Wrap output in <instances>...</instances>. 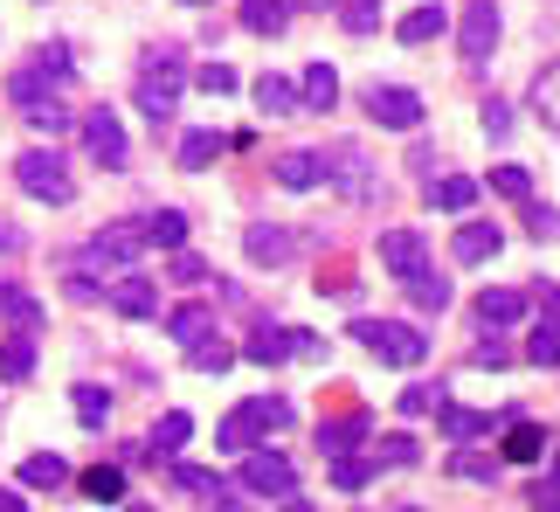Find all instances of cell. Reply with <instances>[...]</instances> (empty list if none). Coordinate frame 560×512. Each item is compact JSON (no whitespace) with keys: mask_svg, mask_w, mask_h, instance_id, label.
Here are the masks:
<instances>
[{"mask_svg":"<svg viewBox=\"0 0 560 512\" xmlns=\"http://www.w3.org/2000/svg\"><path fill=\"white\" fill-rule=\"evenodd\" d=\"M180 91H187L180 49H153V56H145V70H139V112L153 118V125H166V118L180 112Z\"/></svg>","mask_w":560,"mask_h":512,"instance_id":"obj_1","label":"cell"},{"mask_svg":"<svg viewBox=\"0 0 560 512\" xmlns=\"http://www.w3.org/2000/svg\"><path fill=\"white\" fill-rule=\"evenodd\" d=\"M353 339H360L368 353H381L387 368H422V360H429V333L401 326V318H360Z\"/></svg>","mask_w":560,"mask_h":512,"instance_id":"obj_2","label":"cell"},{"mask_svg":"<svg viewBox=\"0 0 560 512\" xmlns=\"http://www.w3.org/2000/svg\"><path fill=\"white\" fill-rule=\"evenodd\" d=\"M14 181H21V195H35V201H49V208H62V201L77 195V181H70V166H62L56 146H28V153L14 160Z\"/></svg>","mask_w":560,"mask_h":512,"instance_id":"obj_3","label":"cell"},{"mask_svg":"<svg viewBox=\"0 0 560 512\" xmlns=\"http://www.w3.org/2000/svg\"><path fill=\"white\" fill-rule=\"evenodd\" d=\"M139 249H145V229L139 222H112V229H97L91 236V249H83V264L91 270H112V277H125L139 264Z\"/></svg>","mask_w":560,"mask_h":512,"instance_id":"obj_4","label":"cell"},{"mask_svg":"<svg viewBox=\"0 0 560 512\" xmlns=\"http://www.w3.org/2000/svg\"><path fill=\"white\" fill-rule=\"evenodd\" d=\"M243 492H249V499H291V492H298L291 457H277V451H243Z\"/></svg>","mask_w":560,"mask_h":512,"instance_id":"obj_5","label":"cell"},{"mask_svg":"<svg viewBox=\"0 0 560 512\" xmlns=\"http://www.w3.org/2000/svg\"><path fill=\"white\" fill-rule=\"evenodd\" d=\"M499 0H464V21H457V49L464 62H485L491 49H499Z\"/></svg>","mask_w":560,"mask_h":512,"instance_id":"obj_6","label":"cell"},{"mask_svg":"<svg viewBox=\"0 0 560 512\" xmlns=\"http://www.w3.org/2000/svg\"><path fill=\"white\" fill-rule=\"evenodd\" d=\"M368 112H374V125H387V132H416V125H422V97L408 91V83H374Z\"/></svg>","mask_w":560,"mask_h":512,"instance_id":"obj_7","label":"cell"},{"mask_svg":"<svg viewBox=\"0 0 560 512\" xmlns=\"http://www.w3.org/2000/svg\"><path fill=\"white\" fill-rule=\"evenodd\" d=\"M422 264H429L422 229H387V236H381V270L395 277V284H408V277H416Z\"/></svg>","mask_w":560,"mask_h":512,"instance_id":"obj_8","label":"cell"},{"mask_svg":"<svg viewBox=\"0 0 560 512\" xmlns=\"http://www.w3.org/2000/svg\"><path fill=\"white\" fill-rule=\"evenodd\" d=\"M83 146H91L97 166H125V153H132V139H125L118 112H91V118H83Z\"/></svg>","mask_w":560,"mask_h":512,"instance_id":"obj_9","label":"cell"},{"mask_svg":"<svg viewBox=\"0 0 560 512\" xmlns=\"http://www.w3.org/2000/svg\"><path fill=\"white\" fill-rule=\"evenodd\" d=\"M505 422H512V409H505V416H478V409H457V402H436V430H443L450 443L491 437V430H505Z\"/></svg>","mask_w":560,"mask_h":512,"instance_id":"obj_10","label":"cell"},{"mask_svg":"<svg viewBox=\"0 0 560 512\" xmlns=\"http://www.w3.org/2000/svg\"><path fill=\"white\" fill-rule=\"evenodd\" d=\"M547 451H553V430H540V422H526V416L505 422V451H499V464H540Z\"/></svg>","mask_w":560,"mask_h":512,"instance_id":"obj_11","label":"cell"},{"mask_svg":"<svg viewBox=\"0 0 560 512\" xmlns=\"http://www.w3.org/2000/svg\"><path fill=\"white\" fill-rule=\"evenodd\" d=\"M243 360H256V368H284V360H298V326H256L243 339Z\"/></svg>","mask_w":560,"mask_h":512,"instance_id":"obj_12","label":"cell"},{"mask_svg":"<svg viewBox=\"0 0 560 512\" xmlns=\"http://www.w3.org/2000/svg\"><path fill=\"white\" fill-rule=\"evenodd\" d=\"M499 249H505V236L491 222H457V236H450V256H457V264H491Z\"/></svg>","mask_w":560,"mask_h":512,"instance_id":"obj_13","label":"cell"},{"mask_svg":"<svg viewBox=\"0 0 560 512\" xmlns=\"http://www.w3.org/2000/svg\"><path fill=\"white\" fill-rule=\"evenodd\" d=\"M326 181H339L353 201H368V195H374V181H368V153H360V146H332V160H326Z\"/></svg>","mask_w":560,"mask_h":512,"instance_id":"obj_14","label":"cell"},{"mask_svg":"<svg viewBox=\"0 0 560 512\" xmlns=\"http://www.w3.org/2000/svg\"><path fill=\"white\" fill-rule=\"evenodd\" d=\"M112 305L125 318H153L160 312V284H153V277H139V270H125L118 284H112Z\"/></svg>","mask_w":560,"mask_h":512,"instance_id":"obj_15","label":"cell"},{"mask_svg":"<svg viewBox=\"0 0 560 512\" xmlns=\"http://www.w3.org/2000/svg\"><path fill=\"white\" fill-rule=\"evenodd\" d=\"M243 249H249V264H284V256L298 249L291 229H277V222H249L243 229Z\"/></svg>","mask_w":560,"mask_h":512,"instance_id":"obj_16","label":"cell"},{"mask_svg":"<svg viewBox=\"0 0 560 512\" xmlns=\"http://www.w3.org/2000/svg\"><path fill=\"white\" fill-rule=\"evenodd\" d=\"M520 318H526V291H505L499 284V291L478 298V326L485 333H505V326H520Z\"/></svg>","mask_w":560,"mask_h":512,"instance_id":"obj_17","label":"cell"},{"mask_svg":"<svg viewBox=\"0 0 560 512\" xmlns=\"http://www.w3.org/2000/svg\"><path fill=\"white\" fill-rule=\"evenodd\" d=\"M374 422L368 416H339V422H318V457H353V443H368Z\"/></svg>","mask_w":560,"mask_h":512,"instance_id":"obj_18","label":"cell"},{"mask_svg":"<svg viewBox=\"0 0 560 512\" xmlns=\"http://www.w3.org/2000/svg\"><path fill=\"white\" fill-rule=\"evenodd\" d=\"M318 181H326V153H284L277 160V187H291V195H312Z\"/></svg>","mask_w":560,"mask_h":512,"instance_id":"obj_19","label":"cell"},{"mask_svg":"<svg viewBox=\"0 0 560 512\" xmlns=\"http://www.w3.org/2000/svg\"><path fill=\"white\" fill-rule=\"evenodd\" d=\"M214 443H222V451H235V457H243V451H264V422H256L249 409H235V416H222V430H214Z\"/></svg>","mask_w":560,"mask_h":512,"instance_id":"obj_20","label":"cell"},{"mask_svg":"<svg viewBox=\"0 0 560 512\" xmlns=\"http://www.w3.org/2000/svg\"><path fill=\"white\" fill-rule=\"evenodd\" d=\"M298 104H305V112H332V104H339V77H332V62H312V70L298 77Z\"/></svg>","mask_w":560,"mask_h":512,"instance_id":"obj_21","label":"cell"},{"mask_svg":"<svg viewBox=\"0 0 560 512\" xmlns=\"http://www.w3.org/2000/svg\"><path fill=\"white\" fill-rule=\"evenodd\" d=\"M21 485L28 492H56V485H70V464L56 451H35V457H21Z\"/></svg>","mask_w":560,"mask_h":512,"instance_id":"obj_22","label":"cell"},{"mask_svg":"<svg viewBox=\"0 0 560 512\" xmlns=\"http://www.w3.org/2000/svg\"><path fill=\"white\" fill-rule=\"evenodd\" d=\"M256 104H264L270 118H291V112H305V104H298V83H291V77H277V70H264V77H256Z\"/></svg>","mask_w":560,"mask_h":512,"instance_id":"obj_23","label":"cell"},{"mask_svg":"<svg viewBox=\"0 0 560 512\" xmlns=\"http://www.w3.org/2000/svg\"><path fill=\"white\" fill-rule=\"evenodd\" d=\"M443 28H450V14H443V8H408V14L395 21V35L408 42V49H422V42H436Z\"/></svg>","mask_w":560,"mask_h":512,"instance_id":"obj_24","label":"cell"},{"mask_svg":"<svg viewBox=\"0 0 560 512\" xmlns=\"http://www.w3.org/2000/svg\"><path fill=\"white\" fill-rule=\"evenodd\" d=\"M208 326H214V312L201 305V298H187V305H174V312H166V333H174L180 347H194V339H208Z\"/></svg>","mask_w":560,"mask_h":512,"instance_id":"obj_25","label":"cell"},{"mask_svg":"<svg viewBox=\"0 0 560 512\" xmlns=\"http://www.w3.org/2000/svg\"><path fill=\"white\" fill-rule=\"evenodd\" d=\"M139 229H145V243H153V249H187V216H180V208L139 216Z\"/></svg>","mask_w":560,"mask_h":512,"instance_id":"obj_26","label":"cell"},{"mask_svg":"<svg viewBox=\"0 0 560 512\" xmlns=\"http://www.w3.org/2000/svg\"><path fill=\"white\" fill-rule=\"evenodd\" d=\"M243 28L249 35H284L291 28V0H243Z\"/></svg>","mask_w":560,"mask_h":512,"instance_id":"obj_27","label":"cell"},{"mask_svg":"<svg viewBox=\"0 0 560 512\" xmlns=\"http://www.w3.org/2000/svg\"><path fill=\"white\" fill-rule=\"evenodd\" d=\"M533 118H540L547 132H560V62H547V70L533 77Z\"/></svg>","mask_w":560,"mask_h":512,"instance_id":"obj_28","label":"cell"},{"mask_svg":"<svg viewBox=\"0 0 560 512\" xmlns=\"http://www.w3.org/2000/svg\"><path fill=\"white\" fill-rule=\"evenodd\" d=\"M429 201H436L443 216H470V201H478V181H464V174H443V181H429Z\"/></svg>","mask_w":560,"mask_h":512,"instance_id":"obj_29","label":"cell"},{"mask_svg":"<svg viewBox=\"0 0 560 512\" xmlns=\"http://www.w3.org/2000/svg\"><path fill=\"white\" fill-rule=\"evenodd\" d=\"M77 485H83V499H97V505H118L125 499V472H118V464H91Z\"/></svg>","mask_w":560,"mask_h":512,"instance_id":"obj_30","label":"cell"},{"mask_svg":"<svg viewBox=\"0 0 560 512\" xmlns=\"http://www.w3.org/2000/svg\"><path fill=\"white\" fill-rule=\"evenodd\" d=\"M21 118H28V125H35L42 139H62V132H77V112H62L56 97H42V104H28V112H21Z\"/></svg>","mask_w":560,"mask_h":512,"instance_id":"obj_31","label":"cell"},{"mask_svg":"<svg viewBox=\"0 0 560 512\" xmlns=\"http://www.w3.org/2000/svg\"><path fill=\"white\" fill-rule=\"evenodd\" d=\"M401 291H408V298H416V305H422V312H443V305H450V277H436V270H429V264H422L416 277H408V284H401Z\"/></svg>","mask_w":560,"mask_h":512,"instance_id":"obj_32","label":"cell"},{"mask_svg":"<svg viewBox=\"0 0 560 512\" xmlns=\"http://www.w3.org/2000/svg\"><path fill=\"white\" fill-rule=\"evenodd\" d=\"M222 153H229L222 132H187V139H180V166H187V174H201V166L222 160Z\"/></svg>","mask_w":560,"mask_h":512,"instance_id":"obj_33","label":"cell"},{"mask_svg":"<svg viewBox=\"0 0 560 512\" xmlns=\"http://www.w3.org/2000/svg\"><path fill=\"white\" fill-rule=\"evenodd\" d=\"M28 374H35V339L14 333L8 347H0V381H28Z\"/></svg>","mask_w":560,"mask_h":512,"instance_id":"obj_34","label":"cell"},{"mask_svg":"<svg viewBox=\"0 0 560 512\" xmlns=\"http://www.w3.org/2000/svg\"><path fill=\"white\" fill-rule=\"evenodd\" d=\"M0 312H8L21 333H35V326H42V305H35V298L21 291V284H0Z\"/></svg>","mask_w":560,"mask_h":512,"instance_id":"obj_35","label":"cell"},{"mask_svg":"<svg viewBox=\"0 0 560 512\" xmlns=\"http://www.w3.org/2000/svg\"><path fill=\"white\" fill-rule=\"evenodd\" d=\"M187 437H194V416H180V409H174V416H160V430H153V457H174Z\"/></svg>","mask_w":560,"mask_h":512,"instance_id":"obj_36","label":"cell"},{"mask_svg":"<svg viewBox=\"0 0 560 512\" xmlns=\"http://www.w3.org/2000/svg\"><path fill=\"white\" fill-rule=\"evenodd\" d=\"M243 409H249L256 422H264V437H277V430H284V422H291V402H284V395H249Z\"/></svg>","mask_w":560,"mask_h":512,"instance_id":"obj_37","label":"cell"},{"mask_svg":"<svg viewBox=\"0 0 560 512\" xmlns=\"http://www.w3.org/2000/svg\"><path fill=\"white\" fill-rule=\"evenodd\" d=\"M174 485L180 492H201V499H229V485L214 472H201V464H174Z\"/></svg>","mask_w":560,"mask_h":512,"instance_id":"obj_38","label":"cell"},{"mask_svg":"<svg viewBox=\"0 0 560 512\" xmlns=\"http://www.w3.org/2000/svg\"><path fill=\"white\" fill-rule=\"evenodd\" d=\"M526 360L533 368H560V318H547V326L526 339Z\"/></svg>","mask_w":560,"mask_h":512,"instance_id":"obj_39","label":"cell"},{"mask_svg":"<svg viewBox=\"0 0 560 512\" xmlns=\"http://www.w3.org/2000/svg\"><path fill=\"white\" fill-rule=\"evenodd\" d=\"M339 21H347V28L353 35H374L381 28V0H339V8H332Z\"/></svg>","mask_w":560,"mask_h":512,"instance_id":"obj_40","label":"cell"},{"mask_svg":"<svg viewBox=\"0 0 560 512\" xmlns=\"http://www.w3.org/2000/svg\"><path fill=\"white\" fill-rule=\"evenodd\" d=\"M450 472H457V478H478V485H499V457H485V451H457V457H450Z\"/></svg>","mask_w":560,"mask_h":512,"instance_id":"obj_41","label":"cell"},{"mask_svg":"<svg viewBox=\"0 0 560 512\" xmlns=\"http://www.w3.org/2000/svg\"><path fill=\"white\" fill-rule=\"evenodd\" d=\"M229 347H222V339H194V347H187V368H201V374H222L229 368Z\"/></svg>","mask_w":560,"mask_h":512,"instance_id":"obj_42","label":"cell"},{"mask_svg":"<svg viewBox=\"0 0 560 512\" xmlns=\"http://www.w3.org/2000/svg\"><path fill=\"white\" fill-rule=\"evenodd\" d=\"M491 187H499L505 201H533V174H526V166H491Z\"/></svg>","mask_w":560,"mask_h":512,"instance_id":"obj_43","label":"cell"},{"mask_svg":"<svg viewBox=\"0 0 560 512\" xmlns=\"http://www.w3.org/2000/svg\"><path fill=\"white\" fill-rule=\"evenodd\" d=\"M8 97L21 104V112H28V104H42V97H49V77H42V70H14V83H8Z\"/></svg>","mask_w":560,"mask_h":512,"instance_id":"obj_44","label":"cell"},{"mask_svg":"<svg viewBox=\"0 0 560 512\" xmlns=\"http://www.w3.org/2000/svg\"><path fill=\"white\" fill-rule=\"evenodd\" d=\"M368 478H374V464H368V457H332V485H339V492H360Z\"/></svg>","mask_w":560,"mask_h":512,"instance_id":"obj_45","label":"cell"},{"mask_svg":"<svg viewBox=\"0 0 560 512\" xmlns=\"http://www.w3.org/2000/svg\"><path fill=\"white\" fill-rule=\"evenodd\" d=\"M77 416L91 422V430H104V422H112V395H104V388H77Z\"/></svg>","mask_w":560,"mask_h":512,"instance_id":"obj_46","label":"cell"},{"mask_svg":"<svg viewBox=\"0 0 560 512\" xmlns=\"http://www.w3.org/2000/svg\"><path fill=\"white\" fill-rule=\"evenodd\" d=\"M520 208H526V236H540V243H553V236H560V216H553L547 201H520Z\"/></svg>","mask_w":560,"mask_h":512,"instance_id":"obj_47","label":"cell"},{"mask_svg":"<svg viewBox=\"0 0 560 512\" xmlns=\"http://www.w3.org/2000/svg\"><path fill=\"white\" fill-rule=\"evenodd\" d=\"M166 256H174V264H166V270H174V284H201V277H208V264L194 249H166Z\"/></svg>","mask_w":560,"mask_h":512,"instance_id":"obj_48","label":"cell"},{"mask_svg":"<svg viewBox=\"0 0 560 512\" xmlns=\"http://www.w3.org/2000/svg\"><path fill=\"white\" fill-rule=\"evenodd\" d=\"M422 451H416V437L408 430H395V437H381V464H416Z\"/></svg>","mask_w":560,"mask_h":512,"instance_id":"obj_49","label":"cell"},{"mask_svg":"<svg viewBox=\"0 0 560 512\" xmlns=\"http://www.w3.org/2000/svg\"><path fill=\"white\" fill-rule=\"evenodd\" d=\"M194 83H201L208 97H229V91H235V70H229V62H208V70L194 77Z\"/></svg>","mask_w":560,"mask_h":512,"instance_id":"obj_50","label":"cell"},{"mask_svg":"<svg viewBox=\"0 0 560 512\" xmlns=\"http://www.w3.org/2000/svg\"><path fill=\"white\" fill-rule=\"evenodd\" d=\"M505 132H512V104L491 97V104H485V139H505Z\"/></svg>","mask_w":560,"mask_h":512,"instance_id":"obj_51","label":"cell"},{"mask_svg":"<svg viewBox=\"0 0 560 512\" xmlns=\"http://www.w3.org/2000/svg\"><path fill=\"white\" fill-rule=\"evenodd\" d=\"M505 360H512L505 339H478V368H505Z\"/></svg>","mask_w":560,"mask_h":512,"instance_id":"obj_52","label":"cell"},{"mask_svg":"<svg viewBox=\"0 0 560 512\" xmlns=\"http://www.w3.org/2000/svg\"><path fill=\"white\" fill-rule=\"evenodd\" d=\"M436 402H443V395H429V388H408V395H401V416H429Z\"/></svg>","mask_w":560,"mask_h":512,"instance_id":"obj_53","label":"cell"},{"mask_svg":"<svg viewBox=\"0 0 560 512\" xmlns=\"http://www.w3.org/2000/svg\"><path fill=\"white\" fill-rule=\"evenodd\" d=\"M298 360H326V339H318V333H305V326H298Z\"/></svg>","mask_w":560,"mask_h":512,"instance_id":"obj_54","label":"cell"},{"mask_svg":"<svg viewBox=\"0 0 560 512\" xmlns=\"http://www.w3.org/2000/svg\"><path fill=\"white\" fill-rule=\"evenodd\" d=\"M14 249H21V229H14V222H0V256H14Z\"/></svg>","mask_w":560,"mask_h":512,"instance_id":"obj_55","label":"cell"},{"mask_svg":"<svg viewBox=\"0 0 560 512\" xmlns=\"http://www.w3.org/2000/svg\"><path fill=\"white\" fill-rule=\"evenodd\" d=\"M0 512H28V499H21V492H8V485H0Z\"/></svg>","mask_w":560,"mask_h":512,"instance_id":"obj_56","label":"cell"},{"mask_svg":"<svg viewBox=\"0 0 560 512\" xmlns=\"http://www.w3.org/2000/svg\"><path fill=\"white\" fill-rule=\"evenodd\" d=\"M291 8H318V14H332V8H339V0H291Z\"/></svg>","mask_w":560,"mask_h":512,"instance_id":"obj_57","label":"cell"},{"mask_svg":"<svg viewBox=\"0 0 560 512\" xmlns=\"http://www.w3.org/2000/svg\"><path fill=\"white\" fill-rule=\"evenodd\" d=\"M284 512H318V505H312V499H298V492H291V499H284Z\"/></svg>","mask_w":560,"mask_h":512,"instance_id":"obj_58","label":"cell"},{"mask_svg":"<svg viewBox=\"0 0 560 512\" xmlns=\"http://www.w3.org/2000/svg\"><path fill=\"white\" fill-rule=\"evenodd\" d=\"M214 512H243V505H235V499H214Z\"/></svg>","mask_w":560,"mask_h":512,"instance_id":"obj_59","label":"cell"},{"mask_svg":"<svg viewBox=\"0 0 560 512\" xmlns=\"http://www.w3.org/2000/svg\"><path fill=\"white\" fill-rule=\"evenodd\" d=\"M553 492H560V451H553Z\"/></svg>","mask_w":560,"mask_h":512,"instance_id":"obj_60","label":"cell"},{"mask_svg":"<svg viewBox=\"0 0 560 512\" xmlns=\"http://www.w3.org/2000/svg\"><path fill=\"white\" fill-rule=\"evenodd\" d=\"M180 8H208V0H180Z\"/></svg>","mask_w":560,"mask_h":512,"instance_id":"obj_61","label":"cell"},{"mask_svg":"<svg viewBox=\"0 0 560 512\" xmlns=\"http://www.w3.org/2000/svg\"><path fill=\"white\" fill-rule=\"evenodd\" d=\"M125 512H153V505H125Z\"/></svg>","mask_w":560,"mask_h":512,"instance_id":"obj_62","label":"cell"},{"mask_svg":"<svg viewBox=\"0 0 560 512\" xmlns=\"http://www.w3.org/2000/svg\"><path fill=\"white\" fill-rule=\"evenodd\" d=\"M401 512H422V505H401Z\"/></svg>","mask_w":560,"mask_h":512,"instance_id":"obj_63","label":"cell"}]
</instances>
